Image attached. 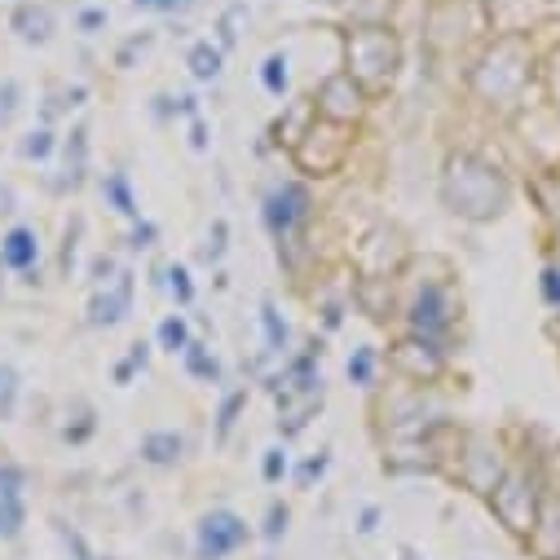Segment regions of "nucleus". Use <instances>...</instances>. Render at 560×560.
<instances>
[{"label": "nucleus", "mask_w": 560, "mask_h": 560, "mask_svg": "<svg viewBox=\"0 0 560 560\" xmlns=\"http://www.w3.org/2000/svg\"><path fill=\"white\" fill-rule=\"evenodd\" d=\"M411 332L424 340H442L450 332V323H454V296H450V287L442 283H424L420 292H415V300H411Z\"/></svg>", "instance_id": "nucleus-9"}, {"label": "nucleus", "mask_w": 560, "mask_h": 560, "mask_svg": "<svg viewBox=\"0 0 560 560\" xmlns=\"http://www.w3.org/2000/svg\"><path fill=\"white\" fill-rule=\"evenodd\" d=\"M292 155H296V168L314 172V177H332L344 168V155H348V128L327 124V119H309L305 132L292 141Z\"/></svg>", "instance_id": "nucleus-5"}, {"label": "nucleus", "mask_w": 560, "mask_h": 560, "mask_svg": "<svg viewBox=\"0 0 560 560\" xmlns=\"http://www.w3.org/2000/svg\"><path fill=\"white\" fill-rule=\"evenodd\" d=\"M552 332H556V340H560V318H556V327H552Z\"/></svg>", "instance_id": "nucleus-41"}, {"label": "nucleus", "mask_w": 560, "mask_h": 560, "mask_svg": "<svg viewBox=\"0 0 560 560\" xmlns=\"http://www.w3.org/2000/svg\"><path fill=\"white\" fill-rule=\"evenodd\" d=\"M190 146H195V150H208V124H204L199 115H195V124H190Z\"/></svg>", "instance_id": "nucleus-37"}, {"label": "nucleus", "mask_w": 560, "mask_h": 560, "mask_svg": "<svg viewBox=\"0 0 560 560\" xmlns=\"http://www.w3.org/2000/svg\"><path fill=\"white\" fill-rule=\"evenodd\" d=\"M168 292L177 296V305H190L195 300V283H190V269L186 265H172L168 269Z\"/></svg>", "instance_id": "nucleus-26"}, {"label": "nucleus", "mask_w": 560, "mask_h": 560, "mask_svg": "<svg viewBox=\"0 0 560 560\" xmlns=\"http://www.w3.org/2000/svg\"><path fill=\"white\" fill-rule=\"evenodd\" d=\"M9 212H13V190L0 186V217H9Z\"/></svg>", "instance_id": "nucleus-39"}, {"label": "nucleus", "mask_w": 560, "mask_h": 560, "mask_svg": "<svg viewBox=\"0 0 560 560\" xmlns=\"http://www.w3.org/2000/svg\"><path fill=\"white\" fill-rule=\"evenodd\" d=\"M539 508H543V476L530 472V468H512L503 472V481L490 490V512L494 521L516 534V539H530L534 521H539Z\"/></svg>", "instance_id": "nucleus-4"}, {"label": "nucleus", "mask_w": 560, "mask_h": 560, "mask_svg": "<svg viewBox=\"0 0 560 560\" xmlns=\"http://www.w3.org/2000/svg\"><path fill=\"white\" fill-rule=\"evenodd\" d=\"M40 260V238L36 229H9L4 243H0V265L9 269H31Z\"/></svg>", "instance_id": "nucleus-14"}, {"label": "nucleus", "mask_w": 560, "mask_h": 560, "mask_svg": "<svg viewBox=\"0 0 560 560\" xmlns=\"http://www.w3.org/2000/svg\"><path fill=\"white\" fill-rule=\"evenodd\" d=\"M49 150H53V132H49V128L27 132V141H22V159H49Z\"/></svg>", "instance_id": "nucleus-28"}, {"label": "nucleus", "mask_w": 560, "mask_h": 560, "mask_svg": "<svg viewBox=\"0 0 560 560\" xmlns=\"http://www.w3.org/2000/svg\"><path fill=\"white\" fill-rule=\"evenodd\" d=\"M80 22H84V31H98V27L107 22V13H98V9H89V13L80 18Z\"/></svg>", "instance_id": "nucleus-38"}, {"label": "nucleus", "mask_w": 560, "mask_h": 560, "mask_svg": "<svg viewBox=\"0 0 560 560\" xmlns=\"http://www.w3.org/2000/svg\"><path fill=\"white\" fill-rule=\"evenodd\" d=\"M208 238H212V243H208V260H217V256L225 252V221L212 225V234H208Z\"/></svg>", "instance_id": "nucleus-36"}, {"label": "nucleus", "mask_w": 560, "mask_h": 560, "mask_svg": "<svg viewBox=\"0 0 560 560\" xmlns=\"http://www.w3.org/2000/svg\"><path fill=\"white\" fill-rule=\"evenodd\" d=\"M503 454L499 446L490 442V437H472L468 450H463V459H459V476H463V485L468 490H476V494H490L499 481H503Z\"/></svg>", "instance_id": "nucleus-10"}, {"label": "nucleus", "mask_w": 560, "mask_h": 560, "mask_svg": "<svg viewBox=\"0 0 560 560\" xmlns=\"http://www.w3.org/2000/svg\"><path fill=\"white\" fill-rule=\"evenodd\" d=\"M375 521H380V512H375V508H366V512H362V534H371V530H375Z\"/></svg>", "instance_id": "nucleus-40"}, {"label": "nucleus", "mask_w": 560, "mask_h": 560, "mask_svg": "<svg viewBox=\"0 0 560 560\" xmlns=\"http://www.w3.org/2000/svg\"><path fill=\"white\" fill-rule=\"evenodd\" d=\"M393 366L402 371V375H411V380H437L442 371H446V353H442V344L437 340H424V336H406L393 344Z\"/></svg>", "instance_id": "nucleus-11"}, {"label": "nucleus", "mask_w": 560, "mask_h": 560, "mask_svg": "<svg viewBox=\"0 0 560 560\" xmlns=\"http://www.w3.org/2000/svg\"><path fill=\"white\" fill-rule=\"evenodd\" d=\"M0 380H4V371H0Z\"/></svg>", "instance_id": "nucleus-42"}, {"label": "nucleus", "mask_w": 560, "mask_h": 560, "mask_svg": "<svg viewBox=\"0 0 560 560\" xmlns=\"http://www.w3.org/2000/svg\"><path fill=\"white\" fill-rule=\"evenodd\" d=\"M530 49H525V40H516V36H508V40H499L485 58H481V67L472 71V89H476V98H485L490 107L499 102V107H512L516 102V93L525 89V80H530Z\"/></svg>", "instance_id": "nucleus-3"}, {"label": "nucleus", "mask_w": 560, "mask_h": 560, "mask_svg": "<svg viewBox=\"0 0 560 560\" xmlns=\"http://www.w3.org/2000/svg\"><path fill=\"white\" fill-rule=\"evenodd\" d=\"M243 406H247V393L238 388V393H229L221 402V411H217V442H229V433H234V424H238V415H243Z\"/></svg>", "instance_id": "nucleus-22"}, {"label": "nucleus", "mask_w": 560, "mask_h": 560, "mask_svg": "<svg viewBox=\"0 0 560 560\" xmlns=\"http://www.w3.org/2000/svg\"><path fill=\"white\" fill-rule=\"evenodd\" d=\"M539 287H543V300H548L552 309H560V265H548V269H543V283H539Z\"/></svg>", "instance_id": "nucleus-30"}, {"label": "nucleus", "mask_w": 560, "mask_h": 560, "mask_svg": "<svg viewBox=\"0 0 560 560\" xmlns=\"http://www.w3.org/2000/svg\"><path fill=\"white\" fill-rule=\"evenodd\" d=\"M283 530H287V508H278V503H274V508H269V525H265V539H269V543H278V539H283Z\"/></svg>", "instance_id": "nucleus-32"}, {"label": "nucleus", "mask_w": 560, "mask_h": 560, "mask_svg": "<svg viewBox=\"0 0 560 560\" xmlns=\"http://www.w3.org/2000/svg\"><path fill=\"white\" fill-rule=\"evenodd\" d=\"M190 76L195 80H204V84H212V80H221V62H225V53L212 44V40H199L195 49H190Z\"/></svg>", "instance_id": "nucleus-17"}, {"label": "nucleus", "mask_w": 560, "mask_h": 560, "mask_svg": "<svg viewBox=\"0 0 560 560\" xmlns=\"http://www.w3.org/2000/svg\"><path fill=\"white\" fill-rule=\"evenodd\" d=\"M181 450H186L181 433H146V437H141V459H146V463H155V468L177 463V459H181Z\"/></svg>", "instance_id": "nucleus-16"}, {"label": "nucleus", "mask_w": 560, "mask_h": 560, "mask_svg": "<svg viewBox=\"0 0 560 560\" xmlns=\"http://www.w3.org/2000/svg\"><path fill=\"white\" fill-rule=\"evenodd\" d=\"M247 543V521L229 508H217L199 521V539H195V552L199 560H225L234 556L238 548Z\"/></svg>", "instance_id": "nucleus-8"}, {"label": "nucleus", "mask_w": 560, "mask_h": 560, "mask_svg": "<svg viewBox=\"0 0 560 560\" xmlns=\"http://www.w3.org/2000/svg\"><path fill=\"white\" fill-rule=\"evenodd\" d=\"M107 195H111V204H115L119 217H137V199H132V190H128L124 177H107Z\"/></svg>", "instance_id": "nucleus-24"}, {"label": "nucleus", "mask_w": 560, "mask_h": 560, "mask_svg": "<svg viewBox=\"0 0 560 560\" xmlns=\"http://www.w3.org/2000/svg\"><path fill=\"white\" fill-rule=\"evenodd\" d=\"M314 111L327 124H340V128H353L362 115H366V89L348 76V71H336L318 84V98H314Z\"/></svg>", "instance_id": "nucleus-6"}, {"label": "nucleus", "mask_w": 560, "mask_h": 560, "mask_svg": "<svg viewBox=\"0 0 560 560\" xmlns=\"http://www.w3.org/2000/svg\"><path fill=\"white\" fill-rule=\"evenodd\" d=\"M181 357H186V371H190L195 380H208V384H212V380L221 375V362H217V357H212L204 344H190Z\"/></svg>", "instance_id": "nucleus-20"}, {"label": "nucleus", "mask_w": 560, "mask_h": 560, "mask_svg": "<svg viewBox=\"0 0 560 560\" xmlns=\"http://www.w3.org/2000/svg\"><path fill=\"white\" fill-rule=\"evenodd\" d=\"M508 199H512V186H508V177H503L490 159H481V155H472V150H459V155L446 159V172H442V204H446L454 217L476 221V225L494 221V217L508 212Z\"/></svg>", "instance_id": "nucleus-1"}, {"label": "nucleus", "mask_w": 560, "mask_h": 560, "mask_svg": "<svg viewBox=\"0 0 560 560\" xmlns=\"http://www.w3.org/2000/svg\"><path fill=\"white\" fill-rule=\"evenodd\" d=\"M348 380H353V384H362V388L375 380V348H366V344H362V348H353V357H348Z\"/></svg>", "instance_id": "nucleus-23"}, {"label": "nucleus", "mask_w": 560, "mask_h": 560, "mask_svg": "<svg viewBox=\"0 0 560 560\" xmlns=\"http://www.w3.org/2000/svg\"><path fill=\"white\" fill-rule=\"evenodd\" d=\"M150 49V36H137V40H128L124 49H119V67H128L132 62V53H146Z\"/></svg>", "instance_id": "nucleus-34"}, {"label": "nucleus", "mask_w": 560, "mask_h": 560, "mask_svg": "<svg viewBox=\"0 0 560 560\" xmlns=\"http://www.w3.org/2000/svg\"><path fill=\"white\" fill-rule=\"evenodd\" d=\"M18 490H22V472L13 463H4L0 468V499H18Z\"/></svg>", "instance_id": "nucleus-31"}, {"label": "nucleus", "mask_w": 560, "mask_h": 560, "mask_svg": "<svg viewBox=\"0 0 560 560\" xmlns=\"http://www.w3.org/2000/svg\"><path fill=\"white\" fill-rule=\"evenodd\" d=\"M137 9H150V13H190L199 0H132Z\"/></svg>", "instance_id": "nucleus-29"}, {"label": "nucleus", "mask_w": 560, "mask_h": 560, "mask_svg": "<svg viewBox=\"0 0 560 560\" xmlns=\"http://www.w3.org/2000/svg\"><path fill=\"white\" fill-rule=\"evenodd\" d=\"M128 305H132V274H119L111 292H102L93 305H89V323L93 327H115L128 318Z\"/></svg>", "instance_id": "nucleus-12"}, {"label": "nucleus", "mask_w": 560, "mask_h": 560, "mask_svg": "<svg viewBox=\"0 0 560 560\" xmlns=\"http://www.w3.org/2000/svg\"><path fill=\"white\" fill-rule=\"evenodd\" d=\"M530 543L543 560H560V494L539 508V521L530 530Z\"/></svg>", "instance_id": "nucleus-13"}, {"label": "nucleus", "mask_w": 560, "mask_h": 560, "mask_svg": "<svg viewBox=\"0 0 560 560\" xmlns=\"http://www.w3.org/2000/svg\"><path fill=\"white\" fill-rule=\"evenodd\" d=\"M22 503L18 499H0V539H18V530H22Z\"/></svg>", "instance_id": "nucleus-25"}, {"label": "nucleus", "mask_w": 560, "mask_h": 560, "mask_svg": "<svg viewBox=\"0 0 560 560\" xmlns=\"http://www.w3.org/2000/svg\"><path fill=\"white\" fill-rule=\"evenodd\" d=\"M159 348H168V353H186L190 348V327H186L181 314H172V318L159 323Z\"/></svg>", "instance_id": "nucleus-21"}, {"label": "nucleus", "mask_w": 560, "mask_h": 560, "mask_svg": "<svg viewBox=\"0 0 560 560\" xmlns=\"http://www.w3.org/2000/svg\"><path fill=\"white\" fill-rule=\"evenodd\" d=\"M309 212H314V199H309V190L300 181H287L265 199V225H269V234L278 243H292L296 229L309 221Z\"/></svg>", "instance_id": "nucleus-7"}, {"label": "nucleus", "mask_w": 560, "mask_h": 560, "mask_svg": "<svg viewBox=\"0 0 560 560\" xmlns=\"http://www.w3.org/2000/svg\"><path fill=\"white\" fill-rule=\"evenodd\" d=\"M155 234H159V229H155L150 221L137 225V229H132V247H137V252H141V247H155Z\"/></svg>", "instance_id": "nucleus-35"}, {"label": "nucleus", "mask_w": 560, "mask_h": 560, "mask_svg": "<svg viewBox=\"0 0 560 560\" xmlns=\"http://www.w3.org/2000/svg\"><path fill=\"white\" fill-rule=\"evenodd\" d=\"M260 327H265V344H269V353H287L292 332H287V318L278 314V305H274V300H265V305H260Z\"/></svg>", "instance_id": "nucleus-19"}, {"label": "nucleus", "mask_w": 560, "mask_h": 560, "mask_svg": "<svg viewBox=\"0 0 560 560\" xmlns=\"http://www.w3.org/2000/svg\"><path fill=\"white\" fill-rule=\"evenodd\" d=\"M13 31H18L27 44H44V40L53 36V13H49L44 4H22V9L13 13Z\"/></svg>", "instance_id": "nucleus-15"}, {"label": "nucleus", "mask_w": 560, "mask_h": 560, "mask_svg": "<svg viewBox=\"0 0 560 560\" xmlns=\"http://www.w3.org/2000/svg\"><path fill=\"white\" fill-rule=\"evenodd\" d=\"M327 463H332L327 454H314V459H309V463L300 468V485H314V481H318V476L327 472Z\"/></svg>", "instance_id": "nucleus-33"}, {"label": "nucleus", "mask_w": 560, "mask_h": 560, "mask_svg": "<svg viewBox=\"0 0 560 560\" xmlns=\"http://www.w3.org/2000/svg\"><path fill=\"white\" fill-rule=\"evenodd\" d=\"M260 84H265L269 98H287V89H292V58L287 53H269L260 62Z\"/></svg>", "instance_id": "nucleus-18"}, {"label": "nucleus", "mask_w": 560, "mask_h": 560, "mask_svg": "<svg viewBox=\"0 0 560 560\" xmlns=\"http://www.w3.org/2000/svg\"><path fill=\"white\" fill-rule=\"evenodd\" d=\"M260 476L274 485V481H283L287 476V450L283 446H269L265 450V459H260Z\"/></svg>", "instance_id": "nucleus-27"}, {"label": "nucleus", "mask_w": 560, "mask_h": 560, "mask_svg": "<svg viewBox=\"0 0 560 560\" xmlns=\"http://www.w3.org/2000/svg\"><path fill=\"white\" fill-rule=\"evenodd\" d=\"M344 62H348V76L371 98V93H384L397 80L402 44L384 22H362V27H348V36H344Z\"/></svg>", "instance_id": "nucleus-2"}]
</instances>
